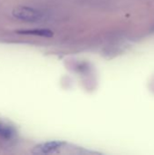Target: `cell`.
<instances>
[{"instance_id":"obj_1","label":"cell","mask_w":154,"mask_h":155,"mask_svg":"<svg viewBox=\"0 0 154 155\" xmlns=\"http://www.w3.org/2000/svg\"><path fill=\"white\" fill-rule=\"evenodd\" d=\"M13 15L16 19L25 22H38L44 19V14L35 8L29 6H18L13 10Z\"/></svg>"},{"instance_id":"obj_4","label":"cell","mask_w":154,"mask_h":155,"mask_svg":"<svg viewBox=\"0 0 154 155\" xmlns=\"http://www.w3.org/2000/svg\"><path fill=\"white\" fill-rule=\"evenodd\" d=\"M15 135V131L9 125L0 124V137L3 139H11Z\"/></svg>"},{"instance_id":"obj_2","label":"cell","mask_w":154,"mask_h":155,"mask_svg":"<svg viewBox=\"0 0 154 155\" xmlns=\"http://www.w3.org/2000/svg\"><path fill=\"white\" fill-rule=\"evenodd\" d=\"M64 144L62 141H53V142H47L44 143L37 144L33 148L32 153L35 154H49L56 152L60 148L63 147Z\"/></svg>"},{"instance_id":"obj_5","label":"cell","mask_w":154,"mask_h":155,"mask_svg":"<svg viewBox=\"0 0 154 155\" xmlns=\"http://www.w3.org/2000/svg\"><path fill=\"white\" fill-rule=\"evenodd\" d=\"M152 32H154V25L152 26Z\"/></svg>"},{"instance_id":"obj_3","label":"cell","mask_w":154,"mask_h":155,"mask_svg":"<svg viewBox=\"0 0 154 155\" xmlns=\"http://www.w3.org/2000/svg\"><path fill=\"white\" fill-rule=\"evenodd\" d=\"M20 35H38L43 37H52L53 32L48 29H25L16 31Z\"/></svg>"}]
</instances>
